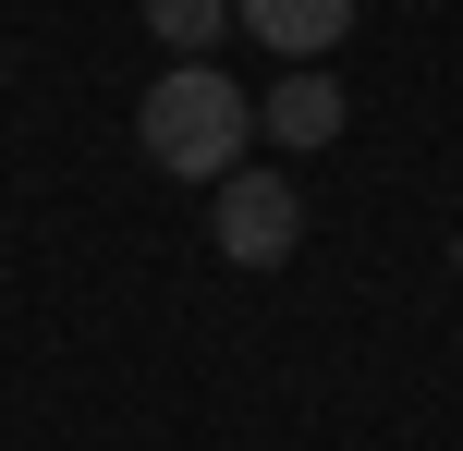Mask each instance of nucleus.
<instances>
[{
    "label": "nucleus",
    "instance_id": "obj_1",
    "mask_svg": "<svg viewBox=\"0 0 463 451\" xmlns=\"http://www.w3.org/2000/svg\"><path fill=\"white\" fill-rule=\"evenodd\" d=\"M244 135H256V98L232 86L220 61H171L159 86L135 98V146H146V171H171V183H232L244 171Z\"/></svg>",
    "mask_w": 463,
    "mask_h": 451
},
{
    "label": "nucleus",
    "instance_id": "obj_2",
    "mask_svg": "<svg viewBox=\"0 0 463 451\" xmlns=\"http://www.w3.org/2000/svg\"><path fill=\"white\" fill-rule=\"evenodd\" d=\"M208 232H220V257L232 268H293V244H305V195H293V171H232V183H220V220H208Z\"/></svg>",
    "mask_w": 463,
    "mask_h": 451
},
{
    "label": "nucleus",
    "instance_id": "obj_3",
    "mask_svg": "<svg viewBox=\"0 0 463 451\" xmlns=\"http://www.w3.org/2000/svg\"><path fill=\"white\" fill-rule=\"evenodd\" d=\"M232 24H244V37H269L280 73H305V61H329V49L354 37V0H232Z\"/></svg>",
    "mask_w": 463,
    "mask_h": 451
},
{
    "label": "nucleus",
    "instance_id": "obj_4",
    "mask_svg": "<svg viewBox=\"0 0 463 451\" xmlns=\"http://www.w3.org/2000/svg\"><path fill=\"white\" fill-rule=\"evenodd\" d=\"M342 122H354V98L329 86V61H305V73H280V86L256 98V135H280V146H293V159H317V146L342 135Z\"/></svg>",
    "mask_w": 463,
    "mask_h": 451
},
{
    "label": "nucleus",
    "instance_id": "obj_5",
    "mask_svg": "<svg viewBox=\"0 0 463 451\" xmlns=\"http://www.w3.org/2000/svg\"><path fill=\"white\" fill-rule=\"evenodd\" d=\"M146 37H159L171 61H208L232 37V0H146Z\"/></svg>",
    "mask_w": 463,
    "mask_h": 451
},
{
    "label": "nucleus",
    "instance_id": "obj_6",
    "mask_svg": "<svg viewBox=\"0 0 463 451\" xmlns=\"http://www.w3.org/2000/svg\"><path fill=\"white\" fill-rule=\"evenodd\" d=\"M451 281H463V232H451Z\"/></svg>",
    "mask_w": 463,
    "mask_h": 451
}]
</instances>
